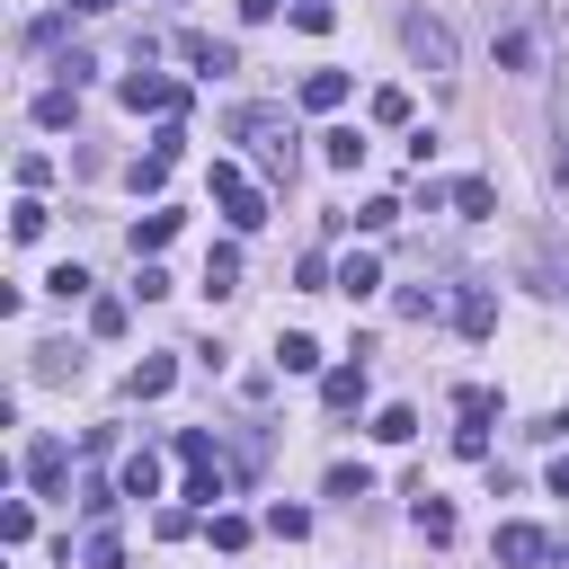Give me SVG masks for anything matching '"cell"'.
Instances as JSON below:
<instances>
[{
    "label": "cell",
    "mask_w": 569,
    "mask_h": 569,
    "mask_svg": "<svg viewBox=\"0 0 569 569\" xmlns=\"http://www.w3.org/2000/svg\"><path fill=\"white\" fill-rule=\"evenodd\" d=\"M124 320H133L124 293H98V302H89V329H98V338H124Z\"/></svg>",
    "instance_id": "obj_27"
},
{
    "label": "cell",
    "mask_w": 569,
    "mask_h": 569,
    "mask_svg": "<svg viewBox=\"0 0 569 569\" xmlns=\"http://www.w3.org/2000/svg\"><path fill=\"white\" fill-rule=\"evenodd\" d=\"M400 213H409V204H400V196H373V204H365V213H356V222H365V231H391V222H400Z\"/></svg>",
    "instance_id": "obj_35"
},
{
    "label": "cell",
    "mask_w": 569,
    "mask_h": 569,
    "mask_svg": "<svg viewBox=\"0 0 569 569\" xmlns=\"http://www.w3.org/2000/svg\"><path fill=\"white\" fill-rule=\"evenodd\" d=\"M44 222H53L44 196H18V204H9V231H18V240H44Z\"/></svg>",
    "instance_id": "obj_26"
},
{
    "label": "cell",
    "mask_w": 569,
    "mask_h": 569,
    "mask_svg": "<svg viewBox=\"0 0 569 569\" xmlns=\"http://www.w3.org/2000/svg\"><path fill=\"white\" fill-rule=\"evenodd\" d=\"M169 231H178V213H142V222H133V258H160Z\"/></svg>",
    "instance_id": "obj_19"
},
{
    "label": "cell",
    "mask_w": 569,
    "mask_h": 569,
    "mask_svg": "<svg viewBox=\"0 0 569 569\" xmlns=\"http://www.w3.org/2000/svg\"><path fill=\"white\" fill-rule=\"evenodd\" d=\"M133 293H142V302H160V293H169V276H160L151 258H133Z\"/></svg>",
    "instance_id": "obj_38"
},
{
    "label": "cell",
    "mask_w": 569,
    "mask_h": 569,
    "mask_svg": "<svg viewBox=\"0 0 569 569\" xmlns=\"http://www.w3.org/2000/svg\"><path fill=\"white\" fill-rule=\"evenodd\" d=\"M427 311H445V284H409L400 293V320H427Z\"/></svg>",
    "instance_id": "obj_32"
},
{
    "label": "cell",
    "mask_w": 569,
    "mask_h": 569,
    "mask_svg": "<svg viewBox=\"0 0 569 569\" xmlns=\"http://www.w3.org/2000/svg\"><path fill=\"white\" fill-rule=\"evenodd\" d=\"M409 498H418V533H427V542H453V507H445V498H436L427 480H418Z\"/></svg>",
    "instance_id": "obj_14"
},
{
    "label": "cell",
    "mask_w": 569,
    "mask_h": 569,
    "mask_svg": "<svg viewBox=\"0 0 569 569\" xmlns=\"http://www.w3.org/2000/svg\"><path fill=\"white\" fill-rule=\"evenodd\" d=\"M373 436H382V445H409V436H418V409H409V400L373 409Z\"/></svg>",
    "instance_id": "obj_23"
},
{
    "label": "cell",
    "mask_w": 569,
    "mask_h": 569,
    "mask_svg": "<svg viewBox=\"0 0 569 569\" xmlns=\"http://www.w3.org/2000/svg\"><path fill=\"white\" fill-rule=\"evenodd\" d=\"M222 489H231V471H222L213 453H204V462H187V498H196V507H213Z\"/></svg>",
    "instance_id": "obj_18"
},
{
    "label": "cell",
    "mask_w": 569,
    "mask_h": 569,
    "mask_svg": "<svg viewBox=\"0 0 569 569\" xmlns=\"http://www.w3.org/2000/svg\"><path fill=\"white\" fill-rule=\"evenodd\" d=\"M62 373H80V356L53 338V347H36V382H62Z\"/></svg>",
    "instance_id": "obj_28"
},
{
    "label": "cell",
    "mask_w": 569,
    "mask_h": 569,
    "mask_svg": "<svg viewBox=\"0 0 569 569\" xmlns=\"http://www.w3.org/2000/svg\"><path fill=\"white\" fill-rule=\"evenodd\" d=\"M27 533H36V507H27V498H18V507H0V542H27Z\"/></svg>",
    "instance_id": "obj_36"
},
{
    "label": "cell",
    "mask_w": 569,
    "mask_h": 569,
    "mask_svg": "<svg viewBox=\"0 0 569 569\" xmlns=\"http://www.w3.org/2000/svg\"><path fill=\"white\" fill-rule=\"evenodd\" d=\"M169 382H178V365H169V356H142V365H133V400H160Z\"/></svg>",
    "instance_id": "obj_21"
},
{
    "label": "cell",
    "mask_w": 569,
    "mask_h": 569,
    "mask_svg": "<svg viewBox=\"0 0 569 569\" xmlns=\"http://www.w3.org/2000/svg\"><path fill=\"white\" fill-rule=\"evenodd\" d=\"M124 107H133V116H142V107H151V116H187V89H178L169 71H124Z\"/></svg>",
    "instance_id": "obj_3"
},
{
    "label": "cell",
    "mask_w": 569,
    "mask_h": 569,
    "mask_svg": "<svg viewBox=\"0 0 569 569\" xmlns=\"http://www.w3.org/2000/svg\"><path fill=\"white\" fill-rule=\"evenodd\" d=\"M373 284H382V258H373V249H356V258L338 267V293H347V302H365Z\"/></svg>",
    "instance_id": "obj_10"
},
{
    "label": "cell",
    "mask_w": 569,
    "mask_h": 569,
    "mask_svg": "<svg viewBox=\"0 0 569 569\" xmlns=\"http://www.w3.org/2000/svg\"><path fill=\"white\" fill-rule=\"evenodd\" d=\"M124 178H133V196H160V187H169V151H142Z\"/></svg>",
    "instance_id": "obj_25"
},
{
    "label": "cell",
    "mask_w": 569,
    "mask_h": 569,
    "mask_svg": "<svg viewBox=\"0 0 569 569\" xmlns=\"http://www.w3.org/2000/svg\"><path fill=\"white\" fill-rule=\"evenodd\" d=\"M329 18H338L329 0H293V27H302V36H329Z\"/></svg>",
    "instance_id": "obj_37"
},
{
    "label": "cell",
    "mask_w": 569,
    "mask_h": 569,
    "mask_svg": "<svg viewBox=\"0 0 569 569\" xmlns=\"http://www.w3.org/2000/svg\"><path fill=\"white\" fill-rule=\"evenodd\" d=\"M373 124H409V89H373Z\"/></svg>",
    "instance_id": "obj_34"
},
{
    "label": "cell",
    "mask_w": 569,
    "mask_h": 569,
    "mask_svg": "<svg viewBox=\"0 0 569 569\" xmlns=\"http://www.w3.org/2000/svg\"><path fill=\"white\" fill-rule=\"evenodd\" d=\"M71 107H80V98H71V80H62V89H44V98H36V124H44V133H62V124H71Z\"/></svg>",
    "instance_id": "obj_24"
},
{
    "label": "cell",
    "mask_w": 569,
    "mask_h": 569,
    "mask_svg": "<svg viewBox=\"0 0 569 569\" xmlns=\"http://www.w3.org/2000/svg\"><path fill=\"white\" fill-rule=\"evenodd\" d=\"M400 36H409V53H418L427 71H453V27H445V18H427V9H418Z\"/></svg>",
    "instance_id": "obj_4"
},
{
    "label": "cell",
    "mask_w": 569,
    "mask_h": 569,
    "mask_svg": "<svg viewBox=\"0 0 569 569\" xmlns=\"http://www.w3.org/2000/svg\"><path fill=\"white\" fill-rule=\"evenodd\" d=\"M453 329H462V338H489V329H498V293H489V284H462V293H453Z\"/></svg>",
    "instance_id": "obj_6"
},
{
    "label": "cell",
    "mask_w": 569,
    "mask_h": 569,
    "mask_svg": "<svg viewBox=\"0 0 569 569\" xmlns=\"http://www.w3.org/2000/svg\"><path fill=\"white\" fill-rule=\"evenodd\" d=\"M231 284H240V249L213 240V249H204V293H231Z\"/></svg>",
    "instance_id": "obj_17"
},
{
    "label": "cell",
    "mask_w": 569,
    "mask_h": 569,
    "mask_svg": "<svg viewBox=\"0 0 569 569\" xmlns=\"http://www.w3.org/2000/svg\"><path fill=\"white\" fill-rule=\"evenodd\" d=\"M116 489H124V498H160V453H124Z\"/></svg>",
    "instance_id": "obj_13"
},
{
    "label": "cell",
    "mask_w": 569,
    "mask_h": 569,
    "mask_svg": "<svg viewBox=\"0 0 569 569\" xmlns=\"http://www.w3.org/2000/svg\"><path fill=\"white\" fill-rule=\"evenodd\" d=\"M27 480H36L44 498L62 489V445H53V436H36V445H27Z\"/></svg>",
    "instance_id": "obj_12"
},
{
    "label": "cell",
    "mask_w": 569,
    "mask_h": 569,
    "mask_svg": "<svg viewBox=\"0 0 569 569\" xmlns=\"http://www.w3.org/2000/svg\"><path fill=\"white\" fill-rule=\"evenodd\" d=\"M80 560H89V569H124V542H116L107 525H89V551H80Z\"/></svg>",
    "instance_id": "obj_30"
},
{
    "label": "cell",
    "mask_w": 569,
    "mask_h": 569,
    "mask_svg": "<svg viewBox=\"0 0 569 569\" xmlns=\"http://www.w3.org/2000/svg\"><path fill=\"white\" fill-rule=\"evenodd\" d=\"M267 533H284V542H302V533H311V507H284V498H276V507H267Z\"/></svg>",
    "instance_id": "obj_29"
},
{
    "label": "cell",
    "mask_w": 569,
    "mask_h": 569,
    "mask_svg": "<svg viewBox=\"0 0 569 569\" xmlns=\"http://www.w3.org/2000/svg\"><path fill=\"white\" fill-rule=\"evenodd\" d=\"M551 498H569V453H560V462H551Z\"/></svg>",
    "instance_id": "obj_40"
},
{
    "label": "cell",
    "mask_w": 569,
    "mask_h": 569,
    "mask_svg": "<svg viewBox=\"0 0 569 569\" xmlns=\"http://www.w3.org/2000/svg\"><path fill=\"white\" fill-rule=\"evenodd\" d=\"M365 489H373L365 462H338V471H329V498H365Z\"/></svg>",
    "instance_id": "obj_33"
},
{
    "label": "cell",
    "mask_w": 569,
    "mask_h": 569,
    "mask_svg": "<svg viewBox=\"0 0 569 569\" xmlns=\"http://www.w3.org/2000/svg\"><path fill=\"white\" fill-rule=\"evenodd\" d=\"M231 133L258 151V169H267V178H293V124H284V107H240V116H231Z\"/></svg>",
    "instance_id": "obj_1"
},
{
    "label": "cell",
    "mask_w": 569,
    "mask_h": 569,
    "mask_svg": "<svg viewBox=\"0 0 569 569\" xmlns=\"http://www.w3.org/2000/svg\"><path fill=\"white\" fill-rule=\"evenodd\" d=\"M320 400H329V409H356V400H365V356L338 365V373H320Z\"/></svg>",
    "instance_id": "obj_11"
},
{
    "label": "cell",
    "mask_w": 569,
    "mask_h": 569,
    "mask_svg": "<svg viewBox=\"0 0 569 569\" xmlns=\"http://www.w3.org/2000/svg\"><path fill=\"white\" fill-rule=\"evenodd\" d=\"M533 276H542V293H560V302H569V249H542V258H533Z\"/></svg>",
    "instance_id": "obj_31"
},
{
    "label": "cell",
    "mask_w": 569,
    "mask_h": 569,
    "mask_svg": "<svg viewBox=\"0 0 569 569\" xmlns=\"http://www.w3.org/2000/svg\"><path fill=\"white\" fill-rule=\"evenodd\" d=\"M498 62H507V71H533V62H542V36H533V27H498Z\"/></svg>",
    "instance_id": "obj_8"
},
{
    "label": "cell",
    "mask_w": 569,
    "mask_h": 569,
    "mask_svg": "<svg viewBox=\"0 0 569 569\" xmlns=\"http://www.w3.org/2000/svg\"><path fill=\"white\" fill-rule=\"evenodd\" d=\"M311 365H320V347H311L302 329H284V338H276V373H311Z\"/></svg>",
    "instance_id": "obj_20"
},
{
    "label": "cell",
    "mask_w": 569,
    "mask_h": 569,
    "mask_svg": "<svg viewBox=\"0 0 569 569\" xmlns=\"http://www.w3.org/2000/svg\"><path fill=\"white\" fill-rule=\"evenodd\" d=\"M489 204H498L489 178H453V213H462V222H489Z\"/></svg>",
    "instance_id": "obj_16"
},
{
    "label": "cell",
    "mask_w": 569,
    "mask_h": 569,
    "mask_svg": "<svg viewBox=\"0 0 569 569\" xmlns=\"http://www.w3.org/2000/svg\"><path fill=\"white\" fill-rule=\"evenodd\" d=\"M249 542V516H213V551H240Z\"/></svg>",
    "instance_id": "obj_39"
},
{
    "label": "cell",
    "mask_w": 569,
    "mask_h": 569,
    "mask_svg": "<svg viewBox=\"0 0 569 569\" xmlns=\"http://www.w3.org/2000/svg\"><path fill=\"white\" fill-rule=\"evenodd\" d=\"M213 204L231 213V231H258V222H267V187H258L240 160H213Z\"/></svg>",
    "instance_id": "obj_2"
},
{
    "label": "cell",
    "mask_w": 569,
    "mask_h": 569,
    "mask_svg": "<svg viewBox=\"0 0 569 569\" xmlns=\"http://www.w3.org/2000/svg\"><path fill=\"white\" fill-rule=\"evenodd\" d=\"M453 409H462V427H489V418H498V391H489V382H462Z\"/></svg>",
    "instance_id": "obj_22"
},
{
    "label": "cell",
    "mask_w": 569,
    "mask_h": 569,
    "mask_svg": "<svg viewBox=\"0 0 569 569\" xmlns=\"http://www.w3.org/2000/svg\"><path fill=\"white\" fill-rule=\"evenodd\" d=\"M178 62H187V71H204V80H222V71H240V53H231V44H213L204 27H187V36H178Z\"/></svg>",
    "instance_id": "obj_5"
},
{
    "label": "cell",
    "mask_w": 569,
    "mask_h": 569,
    "mask_svg": "<svg viewBox=\"0 0 569 569\" xmlns=\"http://www.w3.org/2000/svg\"><path fill=\"white\" fill-rule=\"evenodd\" d=\"M498 560L507 569H533V560H551V533L542 525H498Z\"/></svg>",
    "instance_id": "obj_7"
},
{
    "label": "cell",
    "mask_w": 569,
    "mask_h": 569,
    "mask_svg": "<svg viewBox=\"0 0 569 569\" xmlns=\"http://www.w3.org/2000/svg\"><path fill=\"white\" fill-rule=\"evenodd\" d=\"M80 9H124V0H80Z\"/></svg>",
    "instance_id": "obj_41"
},
{
    "label": "cell",
    "mask_w": 569,
    "mask_h": 569,
    "mask_svg": "<svg viewBox=\"0 0 569 569\" xmlns=\"http://www.w3.org/2000/svg\"><path fill=\"white\" fill-rule=\"evenodd\" d=\"M365 151H373V142H365L356 124H329V133H320V160H329V169H356Z\"/></svg>",
    "instance_id": "obj_9"
},
{
    "label": "cell",
    "mask_w": 569,
    "mask_h": 569,
    "mask_svg": "<svg viewBox=\"0 0 569 569\" xmlns=\"http://www.w3.org/2000/svg\"><path fill=\"white\" fill-rule=\"evenodd\" d=\"M302 107H311V116L347 107V71H311V80H302Z\"/></svg>",
    "instance_id": "obj_15"
}]
</instances>
